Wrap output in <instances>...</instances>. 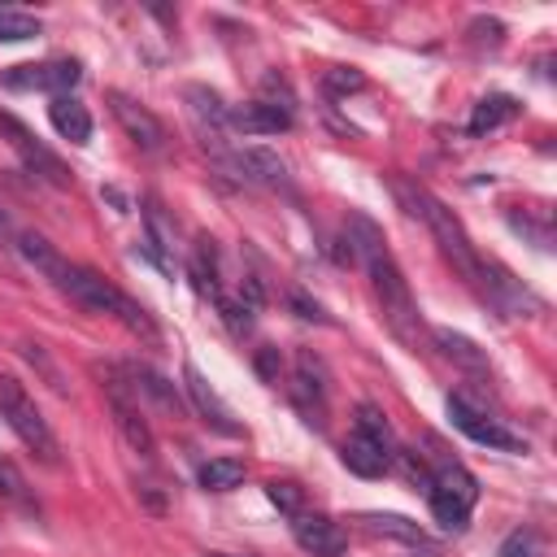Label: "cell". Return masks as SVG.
<instances>
[{
	"label": "cell",
	"mask_w": 557,
	"mask_h": 557,
	"mask_svg": "<svg viewBox=\"0 0 557 557\" xmlns=\"http://www.w3.org/2000/svg\"><path fill=\"white\" fill-rule=\"evenodd\" d=\"M470 35H474V44H500L505 39V26L496 22V17H474V26H470Z\"/></svg>",
	"instance_id": "d590c367"
},
{
	"label": "cell",
	"mask_w": 557,
	"mask_h": 557,
	"mask_svg": "<svg viewBox=\"0 0 557 557\" xmlns=\"http://www.w3.org/2000/svg\"><path fill=\"white\" fill-rule=\"evenodd\" d=\"M231 165L239 170L244 183H257V187H283L287 183V165L270 148H239V152H231Z\"/></svg>",
	"instance_id": "9a60e30c"
},
{
	"label": "cell",
	"mask_w": 557,
	"mask_h": 557,
	"mask_svg": "<svg viewBox=\"0 0 557 557\" xmlns=\"http://www.w3.org/2000/svg\"><path fill=\"white\" fill-rule=\"evenodd\" d=\"M109 109H113L117 126L126 131V139L135 148H144V152H161L165 148V126H161V117L152 109H144L139 100H131L126 91H109Z\"/></svg>",
	"instance_id": "ba28073f"
},
{
	"label": "cell",
	"mask_w": 557,
	"mask_h": 557,
	"mask_svg": "<svg viewBox=\"0 0 557 557\" xmlns=\"http://www.w3.org/2000/svg\"><path fill=\"white\" fill-rule=\"evenodd\" d=\"M278 370H283V357H278V348H274V344L257 348V374H261L265 383H278Z\"/></svg>",
	"instance_id": "e575fe53"
},
{
	"label": "cell",
	"mask_w": 557,
	"mask_h": 557,
	"mask_svg": "<svg viewBox=\"0 0 557 557\" xmlns=\"http://www.w3.org/2000/svg\"><path fill=\"white\" fill-rule=\"evenodd\" d=\"M0 500L4 505H17V509H30V487H26L22 470L9 457H0Z\"/></svg>",
	"instance_id": "484cf974"
},
{
	"label": "cell",
	"mask_w": 557,
	"mask_h": 557,
	"mask_svg": "<svg viewBox=\"0 0 557 557\" xmlns=\"http://www.w3.org/2000/svg\"><path fill=\"white\" fill-rule=\"evenodd\" d=\"M518 100L513 96H505V91H496V96H483L479 104H474V113H470V135H483V131H496V126H505V122H513L518 117Z\"/></svg>",
	"instance_id": "44dd1931"
},
{
	"label": "cell",
	"mask_w": 557,
	"mask_h": 557,
	"mask_svg": "<svg viewBox=\"0 0 557 557\" xmlns=\"http://www.w3.org/2000/svg\"><path fill=\"white\" fill-rule=\"evenodd\" d=\"M209 557H252V553H209Z\"/></svg>",
	"instance_id": "74e56055"
},
{
	"label": "cell",
	"mask_w": 557,
	"mask_h": 557,
	"mask_svg": "<svg viewBox=\"0 0 557 557\" xmlns=\"http://www.w3.org/2000/svg\"><path fill=\"white\" fill-rule=\"evenodd\" d=\"M322 83H326L331 96H348V91H361V87H366V74L352 70V65H331V70L322 74Z\"/></svg>",
	"instance_id": "4dcf8cb0"
},
{
	"label": "cell",
	"mask_w": 557,
	"mask_h": 557,
	"mask_svg": "<svg viewBox=\"0 0 557 557\" xmlns=\"http://www.w3.org/2000/svg\"><path fill=\"white\" fill-rule=\"evenodd\" d=\"M352 431H361V435L379 440L383 448H392V426H387L383 409H374V405H357V426H352Z\"/></svg>",
	"instance_id": "f546056e"
},
{
	"label": "cell",
	"mask_w": 557,
	"mask_h": 557,
	"mask_svg": "<svg viewBox=\"0 0 557 557\" xmlns=\"http://www.w3.org/2000/svg\"><path fill=\"white\" fill-rule=\"evenodd\" d=\"M361 527L374 531V535L405 540V544H426V540H431V535H426L413 518H405V513H361Z\"/></svg>",
	"instance_id": "7402d4cb"
},
{
	"label": "cell",
	"mask_w": 557,
	"mask_h": 557,
	"mask_svg": "<svg viewBox=\"0 0 557 557\" xmlns=\"http://www.w3.org/2000/svg\"><path fill=\"white\" fill-rule=\"evenodd\" d=\"M426 500H431V513L440 518V527L444 531H466V518H470V505H461L457 496H448V492H426Z\"/></svg>",
	"instance_id": "d4e9b609"
},
{
	"label": "cell",
	"mask_w": 557,
	"mask_h": 557,
	"mask_svg": "<svg viewBox=\"0 0 557 557\" xmlns=\"http://www.w3.org/2000/svg\"><path fill=\"white\" fill-rule=\"evenodd\" d=\"M226 126L239 131V135H278V131L292 126V113H283L265 100H248V104L226 109Z\"/></svg>",
	"instance_id": "5bb4252c"
},
{
	"label": "cell",
	"mask_w": 557,
	"mask_h": 557,
	"mask_svg": "<svg viewBox=\"0 0 557 557\" xmlns=\"http://www.w3.org/2000/svg\"><path fill=\"white\" fill-rule=\"evenodd\" d=\"M500 557H544V548H540V540H535L531 531H513V535L500 544Z\"/></svg>",
	"instance_id": "836d02e7"
},
{
	"label": "cell",
	"mask_w": 557,
	"mask_h": 557,
	"mask_svg": "<svg viewBox=\"0 0 557 557\" xmlns=\"http://www.w3.org/2000/svg\"><path fill=\"white\" fill-rule=\"evenodd\" d=\"M17 252H22V257H26V261H30V265H35V270H39L48 283H52V287H61V278H65L70 261H65V257H61V252H57V248L44 239V235L22 231V235H17Z\"/></svg>",
	"instance_id": "ac0fdd59"
},
{
	"label": "cell",
	"mask_w": 557,
	"mask_h": 557,
	"mask_svg": "<svg viewBox=\"0 0 557 557\" xmlns=\"http://www.w3.org/2000/svg\"><path fill=\"white\" fill-rule=\"evenodd\" d=\"M261 91L265 96H274V100H265V104H274V109H283V113H292L296 109V96H292V87H287V78H278L274 70L261 78Z\"/></svg>",
	"instance_id": "d6a6232c"
},
{
	"label": "cell",
	"mask_w": 557,
	"mask_h": 557,
	"mask_svg": "<svg viewBox=\"0 0 557 557\" xmlns=\"http://www.w3.org/2000/svg\"><path fill=\"white\" fill-rule=\"evenodd\" d=\"M48 122H52V131H57L61 139H70V144H87V139H91V113H87V104L74 100V96H52Z\"/></svg>",
	"instance_id": "e0dca14e"
},
{
	"label": "cell",
	"mask_w": 557,
	"mask_h": 557,
	"mask_svg": "<svg viewBox=\"0 0 557 557\" xmlns=\"http://www.w3.org/2000/svg\"><path fill=\"white\" fill-rule=\"evenodd\" d=\"M213 305H218V313H222V322H226L231 335H248L252 331V305L244 296H218Z\"/></svg>",
	"instance_id": "4316f807"
},
{
	"label": "cell",
	"mask_w": 557,
	"mask_h": 557,
	"mask_svg": "<svg viewBox=\"0 0 557 557\" xmlns=\"http://www.w3.org/2000/svg\"><path fill=\"white\" fill-rule=\"evenodd\" d=\"M448 418L474 444H487V448H500V453H527V440L522 435H513L509 426H500L496 418H487L483 409H474L466 396H448Z\"/></svg>",
	"instance_id": "8992f818"
},
{
	"label": "cell",
	"mask_w": 557,
	"mask_h": 557,
	"mask_svg": "<svg viewBox=\"0 0 557 557\" xmlns=\"http://www.w3.org/2000/svg\"><path fill=\"white\" fill-rule=\"evenodd\" d=\"M109 405H113V422H117V431L126 435V444L135 448V453H144V457H152V448H157V440H152V426H148V418L139 413V405L126 396V383L117 379V374H109Z\"/></svg>",
	"instance_id": "30bf717a"
},
{
	"label": "cell",
	"mask_w": 557,
	"mask_h": 557,
	"mask_svg": "<svg viewBox=\"0 0 557 557\" xmlns=\"http://www.w3.org/2000/svg\"><path fill=\"white\" fill-rule=\"evenodd\" d=\"M9 239H17V235H13V222H9V213L0 209V244H9Z\"/></svg>",
	"instance_id": "8d00e7d4"
},
{
	"label": "cell",
	"mask_w": 557,
	"mask_h": 557,
	"mask_svg": "<svg viewBox=\"0 0 557 557\" xmlns=\"http://www.w3.org/2000/svg\"><path fill=\"white\" fill-rule=\"evenodd\" d=\"M78 78H83L78 61H65V57L61 61H39V65H9L0 74V83L13 87V91H57V96H65Z\"/></svg>",
	"instance_id": "52a82bcc"
},
{
	"label": "cell",
	"mask_w": 557,
	"mask_h": 557,
	"mask_svg": "<svg viewBox=\"0 0 557 557\" xmlns=\"http://www.w3.org/2000/svg\"><path fill=\"white\" fill-rule=\"evenodd\" d=\"M392 183V191H396V200L405 205V213H413V218H422L426 226H431V235H435V244H440V252L453 261V270L483 296V257L474 252V244H470V235H466V226L457 222V213L448 209V205H440L426 187H418V183H409V178H400V174H392L387 178Z\"/></svg>",
	"instance_id": "7a4b0ae2"
},
{
	"label": "cell",
	"mask_w": 557,
	"mask_h": 557,
	"mask_svg": "<svg viewBox=\"0 0 557 557\" xmlns=\"http://www.w3.org/2000/svg\"><path fill=\"white\" fill-rule=\"evenodd\" d=\"M292 400L305 409V418H309L313 426H322V422H326V366H322L309 348H300V352H296Z\"/></svg>",
	"instance_id": "9c48e42d"
},
{
	"label": "cell",
	"mask_w": 557,
	"mask_h": 557,
	"mask_svg": "<svg viewBox=\"0 0 557 557\" xmlns=\"http://www.w3.org/2000/svg\"><path fill=\"white\" fill-rule=\"evenodd\" d=\"M244 461L239 457H213V461H205L200 466V487H209V492H231V487H239L244 483Z\"/></svg>",
	"instance_id": "603a6c76"
},
{
	"label": "cell",
	"mask_w": 557,
	"mask_h": 557,
	"mask_svg": "<svg viewBox=\"0 0 557 557\" xmlns=\"http://www.w3.org/2000/svg\"><path fill=\"white\" fill-rule=\"evenodd\" d=\"M187 274H191V283H196V292L200 296H222V287H218V265H213V248H209V239H200V248H196V257L187 261Z\"/></svg>",
	"instance_id": "cb8c5ba5"
},
{
	"label": "cell",
	"mask_w": 557,
	"mask_h": 557,
	"mask_svg": "<svg viewBox=\"0 0 557 557\" xmlns=\"http://www.w3.org/2000/svg\"><path fill=\"white\" fill-rule=\"evenodd\" d=\"M392 453H396V448H383L379 440L352 431V435L344 440V453H339V457H344V466H348L352 474H361V479H379V474H387Z\"/></svg>",
	"instance_id": "2e32d148"
},
{
	"label": "cell",
	"mask_w": 557,
	"mask_h": 557,
	"mask_svg": "<svg viewBox=\"0 0 557 557\" xmlns=\"http://www.w3.org/2000/svg\"><path fill=\"white\" fill-rule=\"evenodd\" d=\"M0 135H4V144L22 157V165H26L30 174H39L44 183H52V187H70V183H74V174L65 170V161H61L52 148H44L13 113H0Z\"/></svg>",
	"instance_id": "5b68a950"
},
{
	"label": "cell",
	"mask_w": 557,
	"mask_h": 557,
	"mask_svg": "<svg viewBox=\"0 0 557 557\" xmlns=\"http://www.w3.org/2000/svg\"><path fill=\"white\" fill-rule=\"evenodd\" d=\"M292 535H296V544H300L305 553H313V557H339V553L348 548L344 527L331 522L326 513H296V518H292Z\"/></svg>",
	"instance_id": "7c38bea8"
},
{
	"label": "cell",
	"mask_w": 557,
	"mask_h": 557,
	"mask_svg": "<svg viewBox=\"0 0 557 557\" xmlns=\"http://www.w3.org/2000/svg\"><path fill=\"white\" fill-rule=\"evenodd\" d=\"M35 35H39V17L13 13V9L0 13V44H22V39H35Z\"/></svg>",
	"instance_id": "f1b7e54d"
},
{
	"label": "cell",
	"mask_w": 557,
	"mask_h": 557,
	"mask_svg": "<svg viewBox=\"0 0 557 557\" xmlns=\"http://www.w3.org/2000/svg\"><path fill=\"white\" fill-rule=\"evenodd\" d=\"M348 248H352V261L366 265L370 274V287H374V300L387 318V326L400 335V339H418V309H413V296H409V283L396 265V257L387 252L383 244V231L366 218V213H348Z\"/></svg>",
	"instance_id": "6da1fadb"
},
{
	"label": "cell",
	"mask_w": 557,
	"mask_h": 557,
	"mask_svg": "<svg viewBox=\"0 0 557 557\" xmlns=\"http://www.w3.org/2000/svg\"><path fill=\"white\" fill-rule=\"evenodd\" d=\"M61 292L70 296V300H78L83 309H91V313H109V318H117V322H126L131 331H139V335H157V326H152V318L144 313V305H135L122 287H113L104 274H96V270H87V265H74L70 261V270H65V278H61Z\"/></svg>",
	"instance_id": "3957f363"
},
{
	"label": "cell",
	"mask_w": 557,
	"mask_h": 557,
	"mask_svg": "<svg viewBox=\"0 0 557 557\" xmlns=\"http://www.w3.org/2000/svg\"><path fill=\"white\" fill-rule=\"evenodd\" d=\"M183 100H187V109H191V117H196L205 144L218 148V144H222V126H226V104H222V96H218L213 87H205V83H187V87H183Z\"/></svg>",
	"instance_id": "4fadbf2b"
},
{
	"label": "cell",
	"mask_w": 557,
	"mask_h": 557,
	"mask_svg": "<svg viewBox=\"0 0 557 557\" xmlns=\"http://www.w3.org/2000/svg\"><path fill=\"white\" fill-rule=\"evenodd\" d=\"M0 418L9 422V431H13L44 466H57V461H61V444H57L48 418L39 413V405L26 396V387H22L13 374H0Z\"/></svg>",
	"instance_id": "277c9868"
},
{
	"label": "cell",
	"mask_w": 557,
	"mask_h": 557,
	"mask_svg": "<svg viewBox=\"0 0 557 557\" xmlns=\"http://www.w3.org/2000/svg\"><path fill=\"white\" fill-rule=\"evenodd\" d=\"M126 374H131V387H135V392H148L161 409L183 413V396H178V387H174L165 374H157L152 366H126Z\"/></svg>",
	"instance_id": "ffe728a7"
},
{
	"label": "cell",
	"mask_w": 557,
	"mask_h": 557,
	"mask_svg": "<svg viewBox=\"0 0 557 557\" xmlns=\"http://www.w3.org/2000/svg\"><path fill=\"white\" fill-rule=\"evenodd\" d=\"M431 339L440 344V352H444L453 366H461V370H470V374H487V352H483L470 335L448 331V326H435V331H431Z\"/></svg>",
	"instance_id": "d6986e66"
},
{
	"label": "cell",
	"mask_w": 557,
	"mask_h": 557,
	"mask_svg": "<svg viewBox=\"0 0 557 557\" xmlns=\"http://www.w3.org/2000/svg\"><path fill=\"white\" fill-rule=\"evenodd\" d=\"M183 387H187V396H191L196 413H200V418H205L213 431H222V435H244V426L235 422V413L226 409V400H222V396L209 387V379H205V374H200L191 361L183 366Z\"/></svg>",
	"instance_id": "8fae6325"
},
{
	"label": "cell",
	"mask_w": 557,
	"mask_h": 557,
	"mask_svg": "<svg viewBox=\"0 0 557 557\" xmlns=\"http://www.w3.org/2000/svg\"><path fill=\"white\" fill-rule=\"evenodd\" d=\"M287 305H292V309H296V318H305V322H318V326H326V322H331V318H326V309H322L309 292H300V287H292V292H287Z\"/></svg>",
	"instance_id": "1f68e13d"
},
{
	"label": "cell",
	"mask_w": 557,
	"mask_h": 557,
	"mask_svg": "<svg viewBox=\"0 0 557 557\" xmlns=\"http://www.w3.org/2000/svg\"><path fill=\"white\" fill-rule=\"evenodd\" d=\"M265 496H270V505L278 509V513H287V518H296V513H305L300 505H305V492H300V483H287V479H274V483H265Z\"/></svg>",
	"instance_id": "83f0119b"
}]
</instances>
